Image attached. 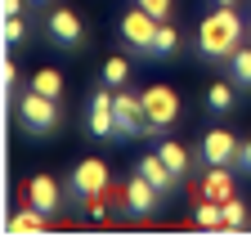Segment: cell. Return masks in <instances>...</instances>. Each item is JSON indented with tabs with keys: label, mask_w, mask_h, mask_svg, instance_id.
I'll use <instances>...</instances> for the list:
<instances>
[{
	"label": "cell",
	"mask_w": 251,
	"mask_h": 242,
	"mask_svg": "<svg viewBox=\"0 0 251 242\" xmlns=\"http://www.w3.org/2000/svg\"><path fill=\"white\" fill-rule=\"evenodd\" d=\"M0 76H5V99H14L18 95V63H14V58L0 63Z\"/></svg>",
	"instance_id": "cell-25"
},
{
	"label": "cell",
	"mask_w": 251,
	"mask_h": 242,
	"mask_svg": "<svg viewBox=\"0 0 251 242\" xmlns=\"http://www.w3.org/2000/svg\"><path fill=\"white\" fill-rule=\"evenodd\" d=\"M229 76H233V85H242V90H251V45L242 49H233L229 54Z\"/></svg>",
	"instance_id": "cell-19"
},
{
	"label": "cell",
	"mask_w": 251,
	"mask_h": 242,
	"mask_svg": "<svg viewBox=\"0 0 251 242\" xmlns=\"http://www.w3.org/2000/svg\"><path fill=\"white\" fill-rule=\"evenodd\" d=\"M18 121L27 126V135H54L58 121H63V108H58V99L36 95V90L27 85L23 95H18Z\"/></svg>",
	"instance_id": "cell-2"
},
{
	"label": "cell",
	"mask_w": 251,
	"mask_h": 242,
	"mask_svg": "<svg viewBox=\"0 0 251 242\" xmlns=\"http://www.w3.org/2000/svg\"><path fill=\"white\" fill-rule=\"evenodd\" d=\"M233 90H238L233 81H215V85L206 90V108H211L215 117H229V112H233V103H238Z\"/></svg>",
	"instance_id": "cell-17"
},
{
	"label": "cell",
	"mask_w": 251,
	"mask_h": 242,
	"mask_svg": "<svg viewBox=\"0 0 251 242\" xmlns=\"http://www.w3.org/2000/svg\"><path fill=\"white\" fill-rule=\"evenodd\" d=\"M41 229H50V216H45V211L41 206H23V211H14V216H9V224H5V233L9 238H23V233H41Z\"/></svg>",
	"instance_id": "cell-13"
},
{
	"label": "cell",
	"mask_w": 251,
	"mask_h": 242,
	"mask_svg": "<svg viewBox=\"0 0 251 242\" xmlns=\"http://www.w3.org/2000/svg\"><path fill=\"white\" fill-rule=\"evenodd\" d=\"M31 5H50V0H31Z\"/></svg>",
	"instance_id": "cell-29"
},
{
	"label": "cell",
	"mask_w": 251,
	"mask_h": 242,
	"mask_svg": "<svg viewBox=\"0 0 251 242\" xmlns=\"http://www.w3.org/2000/svg\"><path fill=\"white\" fill-rule=\"evenodd\" d=\"M23 202L41 206L45 216H58V211H63V184H58L54 175H31L27 184H23Z\"/></svg>",
	"instance_id": "cell-9"
},
{
	"label": "cell",
	"mask_w": 251,
	"mask_h": 242,
	"mask_svg": "<svg viewBox=\"0 0 251 242\" xmlns=\"http://www.w3.org/2000/svg\"><path fill=\"white\" fill-rule=\"evenodd\" d=\"M135 170H139V175H144V179H148V184L162 193V197H171V193H175V184H179V175L162 162V153H144V157L135 162Z\"/></svg>",
	"instance_id": "cell-12"
},
{
	"label": "cell",
	"mask_w": 251,
	"mask_h": 242,
	"mask_svg": "<svg viewBox=\"0 0 251 242\" xmlns=\"http://www.w3.org/2000/svg\"><path fill=\"white\" fill-rule=\"evenodd\" d=\"M220 206H225V229H247V206L238 202V197H229V202H220Z\"/></svg>",
	"instance_id": "cell-22"
},
{
	"label": "cell",
	"mask_w": 251,
	"mask_h": 242,
	"mask_svg": "<svg viewBox=\"0 0 251 242\" xmlns=\"http://www.w3.org/2000/svg\"><path fill=\"white\" fill-rule=\"evenodd\" d=\"M157 23H162V18H152L148 9H130V14H126L121 18V41H126V49H139V54H148L152 49V36H157Z\"/></svg>",
	"instance_id": "cell-7"
},
{
	"label": "cell",
	"mask_w": 251,
	"mask_h": 242,
	"mask_svg": "<svg viewBox=\"0 0 251 242\" xmlns=\"http://www.w3.org/2000/svg\"><path fill=\"white\" fill-rule=\"evenodd\" d=\"M193 224H202V229H225V206L211 202V197H202L198 211H193Z\"/></svg>",
	"instance_id": "cell-20"
},
{
	"label": "cell",
	"mask_w": 251,
	"mask_h": 242,
	"mask_svg": "<svg viewBox=\"0 0 251 242\" xmlns=\"http://www.w3.org/2000/svg\"><path fill=\"white\" fill-rule=\"evenodd\" d=\"M139 9H148L152 18H175V0H135Z\"/></svg>",
	"instance_id": "cell-24"
},
{
	"label": "cell",
	"mask_w": 251,
	"mask_h": 242,
	"mask_svg": "<svg viewBox=\"0 0 251 242\" xmlns=\"http://www.w3.org/2000/svg\"><path fill=\"white\" fill-rule=\"evenodd\" d=\"M233 166L251 175V139H242V144H238V157H233Z\"/></svg>",
	"instance_id": "cell-26"
},
{
	"label": "cell",
	"mask_w": 251,
	"mask_h": 242,
	"mask_svg": "<svg viewBox=\"0 0 251 242\" xmlns=\"http://www.w3.org/2000/svg\"><path fill=\"white\" fill-rule=\"evenodd\" d=\"M103 193H108V166H103L99 157L76 162V170H72V179H68V197L90 202V197H103Z\"/></svg>",
	"instance_id": "cell-4"
},
{
	"label": "cell",
	"mask_w": 251,
	"mask_h": 242,
	"mask_svg": "<svg viewBox=\"0 0 251 242\" xmlns=\"http://www.w3.org/2000/svg\"><path fill=\"white\" fill-rule=\"evenodd\" d=\"M162 202H166V197H162V193H157L148 179L135 170V175H130V184H126V211H130V216H139V220H148Z\"/></svg>",
	"instance_id": "cell-10"
},
{
	"label": "cell",
	"mask_w": 251,
	"mask_h": 242,
	"mask_svg": "<svg viewBox=\"0 0 251 242\" xmlns=\"http://www.w3.org/2000/svg\"><path fill=\"white\" fill-rule=\"evenodd\" d=\"M157 153H162V162H166V166H171L179 179H184L188 170H193V153H188L184 144H175V139H162V144H157Z\"/></svg>",
	"instance_id": "cell-16"
},
{
	"label": "cell",
	"mask_w": 251,
	"mask_h": 242,
	"mask_svg": "<svg viewBox=\"0 0 251 242\" xmlns=\"http://www.w3.org/2000/svg\"><path fill=\"white\" fill-rule=\"evenodd\" d=\"M215 5H238V0H215Z\"/></svg>",
	"instance_id": "cell-28"
},
{
	"label": "cell",
	"mask_w": 251,
	"mask_h": 242,
	"mask_svg": "<svg viewBox=\"0 0 251 242\" xmlns=\"http://www.w3.org/2000/svg\"><path fill=\"white\" fill-rule=\"evenodd\" d=\"M242 45V18H238V5H215L202 27H198V54L206 63H229V54Z\"/></svg>",
	"instance_id": "cell-1"
},
{
	"label": "cell",
	"mask_w": 251,
	"mask_h": 242,
	"mask_svg": "<svg viewBox=\"0 0 251 242\" xmlns=\"http://www.w3.org/2000/svg\"><path fill=\"white\" fill-rule=\"evenodd\" d=\"M202 197H211V202H229V197H233V175H229L225 166H211L206 179H202Z\"/></svg>",
	"instance_id": "cell-15"
},
{
	"label": "cell",
	"mask_w": 251,
	"mask_h": 242,
	"mask_svg": "<svg viewBox=\"0 0 251 242\" xmlns=\"http://www.w3.org/2000/svg\"><path fill=\"white\" fill-rule=\"evenodd\" d=\"M85 130L94 139H117V90H99L90 95V108H85Z\"/></svg>",
	"instance_id": "cell-5"
},
{
	"label": "cell",
	"mask_w": 251,
	"mask_h": 242,
	"mask_svg": "<svg viewBox=\"0 0 251 242\" xmlns=\"http://www.w3.org/2000/svg\"><path fill=\"white\" fill-rule=\"evenodd\" d=\"M148 135V112H144V95L135 90H117V139H135Z\"/></svg>",
	"instance_id": "cell-6"
},
{
	"label": "cell",
	"mask_w": 251,
	"mask_h": 242,
	"mask_svg": "<svg viewBox=\"0 0 251 242\" xmlns=\"http://www.w3.org/2000/svg\"><path fill=\"white\" fill-rule=\"evenodd\" d=\"M31 90H36V95H50V99H63V72L58 68H41L36 76H31Z\"/></svg>",
	"instance_id": "cell-18"
},
{
	"label": "cell",
	"mask_w": 251,
	"mask_h": 242,
	"mask_svg": "<svg viewBox=\"0 0 251 242\" xmlns=\"http://www.w3.org/2000/svg\"><path fill=\"white\" fill-rule=\"evenodd\" d=\"M238 144L242 139H233V130H206L202 135V162L206 166H233Z\"/></svg>",
	"instance_id": "cell-11"
},
{
	"label": "cell",
	"mask_w": 251,
	"mask_h": 242,
	"mask_svg": "<svg viewBox=\"0 0 251 242\" xmlns=\"http://www.w3.org/2000/svg\"><path fill=\"white\" fill-rule=\"evenodd\" d=\"M103 85L108 90L130 85V63H126V58H103Z\"/></svg>",
	"instance_id": "cell-21"
},
{
	"label": "cell",
	"mask_w": 251,
	"mask_h": 242,
	"mask_svg": "<svg viewBox=\"0 0 251 242\" xmlns=\"http://www.w3.org/2000/svg\"><path fill=\"white\" fill-rule=\"evenodd\" d=\"M5 41L9 45H23L27 41V18L23 14H5Z\"/></svg>",
	"instance_id": "cell-23"
},
{
	"label": "cell",
	"mask_w": 251,
	"mask_h": 242,
	"mask_svg": "<svg viewBox=\"0 0 251 242\" xmlns=\"http://www.w3.org/2000/svg\"><path fill=\"white\" fill-rule=\"evenodd\" d=\"M45 36H50L54 45H63V49H76V45L85 41V23H81L72 9H50V18H45Z\"/></svg>",
	"instance_id": "cell-8"
},
{
	"label": "cell",
	"mask_w": 251,
	"mask_h": 242,
	"mask_svg": "<svg viewBox=\"0 0 251 242\" xmlns=\"http://www.w3.org/2000/svg\"><path fill=\"white\" fill-rule=\"evenodd\" d=\"M144 112H148V135H162L166 126L179 121V95L171 85H152L144 90Z\"/></svg>",
	"instance_id": "cell-3"
},
{
	"label": "cell",
	"mask_w": 251,
	"mask_h": 242,
	"mask_svg": "<svg viewBox=\"0 0 251 242\" xmlns=\"http://www.w3.org/2000/svg\"><path fill=\"white\" fill-rule=\"evenodd\" d=\"M23 5L27 0H5V14H23Z\"/></svg>",
	"instance_id": "cell-27"
},
{
	"label": "cell",
	"mask_w": 251,
	"mask_h": 242,
	"mask_svg": "<svg viewBox=\"0 0 251 242\" xmlns=\"http://www.w3.org/2000/svg\"><path fill=\"white\" fill-rule=\"evenodd\" d=\"M179 45H184L179 27H175L171 18H162V23H157V36H152V49H148V58H171V54H179Z\"/></svg>",
	"instance_id": "cell-14"
}]
</instances>
